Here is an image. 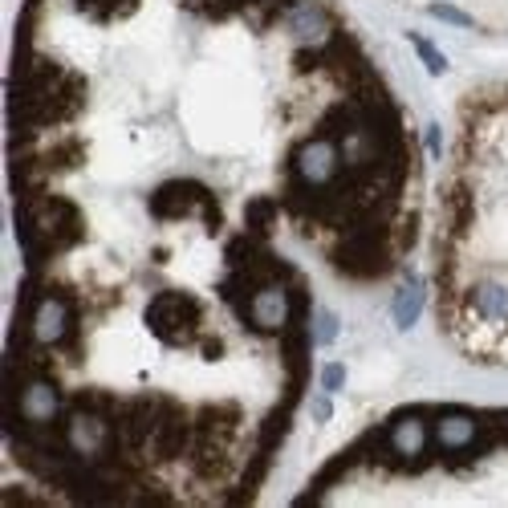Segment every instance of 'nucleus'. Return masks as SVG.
I'll use <instances>...</instances> for the list:
<instances>
[{
    "label": "nucleus",
    "mask_w": 508,
    "mask_h": 508,
    "mask_svg": "<svg viewBox=\"0 0 508 508\" xmlns=\"http://www.w3.org/2000/svg\"><path fill=\"white\" fill-rule=\"evenodd\" d=\"M342 382H345V366L329 362L326 370H321V386H326V391H342Z\"/></svg>",
    "instance_id": "f8f14e48"
},
{
    "label": "nucleus",
    "mask_w": 508,
    "mask_h": 508,
    "mask_svg": "<svg viewBox=\"0 0 508 508\" xmlns=\"http://www.w3.org/2000/svg\"><path fill=\"white\" fill-rule=\"evenodd\" d=\"M410 41H415V49H419V57H423V66L431 69V73H443V69H447V61L435 53V45H431V41H423V37H410Z\"/></svg>",
    "instance_id": "9d476101"
},
{
    "label": "nucleus",
    "mask_w": 508,
    "mask_h": 508,
    "mask_svg": "<svg viewBox=\"0 0 508 508\" xmlns=\"http://www.w3.org/2000/svg\"><path fill=\"white\" fill-rule=\"evenodd\" d=\"M386 435H391L394 459H419L427 447V419L419 410H403V415L386 427Z\"/></svg>",
    "instance_id": "423d86ee"
},
{
    "label": "nucleus",
    "mask_w": 508,
    "mask_h": 508,
    "mask_svg": "<svg viewBox=\"0 0 508 508\" xmlns=\"http://www.w3.org/2000/svg\"><path fill=\"white\" fill-rule=\"evenodd\" d=\"M285 17H289V29H293V37L301 45H326L333 37V17L317 0H297Z\"/></svg>",
    "instance_id": "7ed1b4c3"
},
{
    "label": "nucleus",
    "mask_w": 508,
    "mask_h": 508,
    "mask_svg": "<svg viewBox=\"0 0 508 508\" xmlns=\"http://www.w3.org/2000/svg\"><path fill=\"white\" fill-rule=\"evenodd\" d=\"M147 321L159 338H187L196 329V305H187L183 297H163L150 305Z\"/></svg>",
    "instance_id": "20e7f679"
},
{
    "label": "nucleus",
    "mask_w": 508,
    "mask_h": 508,
    "mask_svg": "<svg viewBox=\"0 0 508 508\" xmlns=\"http://www.w3.org/2000/svg\"><path fill=\"white\" fill-rule=\"evenodd\" d=\"M427 13H431V17H439V20H447V25H463V29L472 25V17H468L463 8H456V4H443V0H431V4H427Z\"/></svg>",
    "instance_id": "1a4fd4ad"
},
{
    "label": "nucleus",
    "mask_w": 508,
    "mask_h": 508,
    "mask_svg": "<svg viewBox=\"0 0 508 508\" xmlns=\"http://www.w3.org/2000/svg\"><path fill=\"white\" fill-rule=\"evenodd\" d=\"M329 410H333V407H329V398H317V407H313V419H317V423H326Z\"/></svg>",
    "instance_id": "4468645a"
},
{
    "label": "nucleus",
    "mask_w": 508,
    "mask_h": 508,
    "mask_svg": "<svg viewBox=\"0 0 508 508\" xmlns=\"http://www.w3.org/2000/svg\"><path fill=\"white\" fill-rule=\"evenodd\" d=\"M468 313L480 317V321H492V326H508V285L500 280H480L472 293H468Z\"/></svg>",
    "instance_id": "0eeeda50"
},
{
    "label": "nucleus",
    "mask_w": 508,
    "mask_h": 508,
    "mask_svg": "<svg viewBox=\"0 0 508 508\" xmlns=\"http://www.w3.org/2000/svg\"><path fill=\"white\" fill-rule=\"evenodd\" d=\"M155 215H187L191 208H212V196L203 183H191V179H171L163 183L155 199H150Z\"/></svg>",
    "instance_id": "f03ea898"
},
{
    "label": "nucleus",
    "mask_w": 508,
    "mask_h": 508,
    "mask_svg": "<svg viewBox=\"0 0 508 508\" xmlns=\"http://www.w3.org/2000/svg\"><path fill=\"white\" fill-rule=\"evenodd\" d=\"M268 224H273V203H252L248 208V228L252 232H268Z\"/></svg>",
    "instance_id": "9b49d317"
},
{
    "label": "nucleus",
    "mask_w": 508,
    "mask_h": 508,
    "mask_svg": "<svg viewBox=\"0 0 508 508\" xmlns=\"http://www.w3.org/2000/svg\"><path fill=\"white\" fill-rule=\"evenodd\" d=\"M431 435H435V447L447 451V456H459L468 443L480 435V419L475 415H463V410H443L435 427H431Z\"/></svg>",
    "instance_id": "39448f33"
},
{
    "label": "nucleus",
    "mask_w": 508,
    "mask_h": 508,
    "mask_svg": "<svg viewBox=\"0 0 508 508\" xmlns=\"http://www.w3.org/2000/svg\"><path fill=\"white\" fill-rule=\"evenodd\" d=\"M342 150L333 138L326 134H317L309 143H301L293 155V179L305 183V187H329V183L338 179V171H342Z\"/></svg>",
    "instance_id": "f257e3e1"
},
{
    "label": "nucleus",
    "mask_w": 508,
    "mask_h": 508,
    "mask_svg": "<svg viewBox=\"0 0 508 508\" xmlns=\"http://www.w3.org/2000/svg\"><path fill=\"white\" fill-rule=\"evenodd\" d=\"M338 338V317L333 313H321L317 317V342H333Z\"/></svg>",
    "instance_id": "ddd939ff"
},
{
    "label": "nucleus",
    "mask_w": 508,
    "mask_h": 508,
    "mask_svg": "<svg viewBox=\"0 0 508 508\" xmlns=\"http://www.w3.org/2000/svg\"><path fill=\"white\" fill-rule=\"evenodd\" d=\"M427 147L431 155H439V126H427Z\"/></svg>",
    "instance_id": "2eb2a0df"
},
{
    "label": "nucleus",
    "mask_w": 508,
    "mask_h": 508,
    "mask_svg": "<svg viewBox=\"0 0 508 508\" xmlns=\"http://www.w3.org/2000/svg\"><path fill=\"white\" fill-rule=\"evenodd\" d=\"M423 313V280L419 277H403L398 289H394V326L410 329Z\"/></svg>",
    "instance_id": "6e6552de"
}]
</instances>
